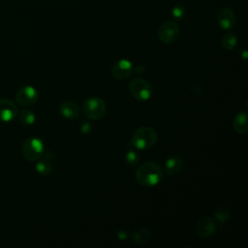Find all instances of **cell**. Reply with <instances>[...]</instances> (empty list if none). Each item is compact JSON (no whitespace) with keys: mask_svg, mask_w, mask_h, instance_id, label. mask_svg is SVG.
Wrapping results in <instances>:
<instances>
[{"mask_svg":"<svg viewBox=\"0 0 248 248\" xmlns=\"http://www.w3.org/2000/svg\"><path fill=\"white\" fill-rule=\"evenodd\" d=\"M158 140V135L156 131L151 127H140L135 131L132 136L131 143L134 147L144 150L151 148L156 144Z\"/></svg>","mask_w":248,"mask_h":248,"instance_id":"obj_2","label":"cell"},{"mask_svg":"<svg viewBox=\"0 0 248 248\" xmlns=\"http://www.w3.org/2000/svg\"><path fill=\"white\" fill-rule=\"evenodd\" d=\"M125 160H126V162H127V164H128L129 166L134 167V166H136V165L139 163V161H140V156H139V154H138L136 151H134V150H129V151L126 153Z\"/></svg>","mask_w":248,"mask_h":248,"instance_id":"obj_21","label":"cell"},{"mask_svg":"<svg viewBox=\"0 0 248 248\" xmlns=\"http://www.w3.org/2000/svg\"><path fill=\"white\" fill-rule=\"evenodd\" d=\"M217 229L216 220L209 216H204L199 219L196 224L195 230L197 234L202 238H207L213 235Z\"/></svg>","mask_w":248,"mask_h":248,"instance_id":"obj_8","label":"cell"},{"mask_svg":"<svg viewBox=\"0 0 248 248\" xmlns=\"http://www.w3.org/2000/svg\"><path fill=\"white\" fill-rule=\"evenodd\" d=\"M60 113L67 119H76L79 116V108L74 101H64L59 107Z\"/></svg>","mask_w":248,"mask_h":248,"instance_id":"obj_12","label":"cell"},{"mask_svg":"<svg viewBox=\"0 0 248 248\" xmlns=\"http://www.w3.org/2000/svg\"><path fill=\"white\" fill-rule=\"evenodd\" d=\"M242 57H243V58H246V57H247V51H246V50H243V51H242Z\"/></svg>","mask_w":248,"mask_h":248,"instance_id":"obj_26","label":"cell"},{"mask_svg":"<svg viewBox=\"0 0 248 248\" xmlns=\"http://www.w3.org/2000/svg\"><path fill=\"white\" fill-rule=\"evenodd\" d=\"M144 72H145V71H144V68L141 67V66H139V67L136 68V73H138V74H140V75L143 74Z\"/></svg>","mask_w":248,"mask_h":248,"instance_id":"obj_25","label":"cell"},{"mask_svg":"<svg viewBox=\"0 0 248 248\" xmlns=\"http://www.w3.org/2000/svg\"><path fill=\"white\" fill-rule=\"evenodd\" d=\"M129 91L137 101L140 102L149 100L152 95V87L150 83L141 78H135L131 80Z\"/></svg>","mask_w":248,"mask_h":248,"instance_id":"obj_4","label":"cell"},{"mask_svg":"<svg viewBox=\"0 0 248 248\" xmlns=\"http://www.w3.org/2000/svg\"><path fill=\"white\" fill-rule=\"evenodd\" d=\"M18 113L16 105L9 99H0V122L14 120Z\"/></svg>","mask_w":248,"mask_h":248,"instance_id":"obj_10","label":"cell"},{"mask_svg":"<svg viewBox=\"0 0 248 248\" xmlns=\"http://www.w3.org/2000/svg\"><path fill=\"white\" fill-rule=\"evenodd\" d=\"M164 176L163 169L156 162L148 161L142 163L137 170V181L144 187H153L159 184Z\"/></svg>","mask_w":248,"mask_h":248,"instance_id":"obj_1","label":"cell"},{"mask_svg":"<svg viewBox=\"0 0 248 248\" xmlns=\"http://www.w3.org/2000/svg\"><path fill=\"white\" fill-rule=\"evenodd\" d=\"M183 166H184V163L181 157L172 156L166 161L165 171L168 175H175L182 170Z\"/></svg>","mask_w":248,"mask_h":248,"instance_id":"obj_13","label":"cell"},{"mask_svg":"<svg viewBox=\"0 0 248 248\" xmlns=\"http://www.w3.org/2000/svg\"><path fill=\"white\" fill-rule=\"evenodd\" d=\"M82 108L87 118L92 120H98L105 115L107 111V105L103 99L98 97H92L84 102Z\"/></svg>","mask_w":248,"mask_h":248,"instance_id":"obj_5","label":"cell"},{"mask_svg":"<svg viewBox=\"0 0 248 248\" xmlns=\"http://www.w3.org/2000/svg\"><path fill=\"white\" fill-rule=\"evenodd\" d=\"M17 114H18L19 121L21 122V124H23L25 126H30V125L34 124V122L36 120L35 114L27 108L21 109Z\"/></svg>","mask_w":248,"mask_h":248,"instance_id":"obj_17","label":"cell"},{"mask_svg":"<svg viewBox=\"0 0 248 248\" xmlns=\"http://www.w3.org/2000/svg\"><path fill=\"white\" fill-rule=\"evenodd\" d=\"M92 129V126H91V123L89 121H83L81 122V125H80V132L82 134H88Z\"/></svg>","mask_w":248,"mask_h":248,"instance_id":"obj_22","label":"cell"},{"mask_svg":"<svg viewBox=\"0 0 248 248\" xmlns=\"http://www.w3.org/2000/svg\"><path fill=\"white\" fill-rule=\"evenodd\" d=\"M44 153L45 145L39 138H28L22 142L21 154L26 160L30 162L37 161L42 158Z\"/></svg>","mask_w":248,"mask_h":248,"instance_id":"obj_3","label":"cell"},{"mask_svg":"<svg viewBox=\"0 0 248 248\" xmlns=\"http://www.w3.org/2000/svg\"><path fill=\"white\" fill-rule=\"evenodd\" d=\"M247 113L245 111L238 112L233 119V129L238 134H246L248 132V123H247Z\"/></svg>","mask_w":248,"mask_h":248,"instance_id":"obj_14","label":"cell"},{"mask_svg":"<svg viewBox=\"0 0 248 248\" xmlns=\"http://www.w3.org/2000/svg\"><path fill=\"white\" fill-rule=\"evenodd\" d=\"M117 237L120 239V240H126L128 238V232H125V231H119L117 232Z\"/></svg>","mask_w":248,"mask_h":248,"instance_id":"obj_24","label":"cell"},{"mask_svg":"<svg viewBox=\"0 0 248 248\" xmlns=\"http://www.w3.org/2000/svg\"><path fill=\"white\" fill-rule=\"evenodd\" d=\"M39 94L36 88L30 85L23 86L16 93V101L22 107H31L38 101Z\"/></svg>","mask_w":248,"mask_h":248,"instance_id":"obj_7","label":"cell"},{"mask_svg":"<svg viewBox=\"0 0 248 248\" xmlns=\"http://www.w3.org/2000/svg\"><path fill=\"white\" fill-rule=\"evenodd\" d=\"M237 44V38L232 33L226 34L222 39V46L227 50H232Z\"/></svg>","mask_w":248,"mask_h":248,"instance_id":"obj_18","label":"cell"},{"mask_svg":"<svg viewBox=\"0 0 248 248\" xmlns=\"http://www.w3.org/2000/svg\"><path fill=\"white\" fill-rule=\"evenodd\" d=\"M214 217L220 223H224L230 218V210L225 206H218L214 211Z\"/></svg>","mask_w":248,"mask_h":248,"instance_id":"obj_19","label":"cell"},{"mask_svg":"<svg viewBox=\"0 0 248 248\" xmlns=\"http://www.w3.org/2000/svg\"><path fill=\"white\" fill-rule=\"evenodd\" d=\"M191 92L194 94V95H201L202 94V84H196V82L191 86Z\"/></svg>","mask_w":248,"mask_h":248,"instance_id":"obj_23","label":"cell"},{"mask_svg":"<svg viewBox=\"0 0 248 248\" xmlns=\"http://www.w3.org/2000/svg\"><path fill=\"white\" fill-rule=\"evenodd\" d=\"M217 23L223 30H230L233 28L236 23L234 12L228 7L220 9L217 14Z\"/></svg>","mask_w":248,"mask_h":248,"instance_id":"obj_9","label":"cell"},{"mask_svg":"<svg viewBox=\"0 0 248 248\" xmlns=\"http://www.w3.org/2000/svg\"><path fill=\"white\" fill-rule=\"evenodd\" d=\"M111 76L116 79H125L133 73V65L127 59H120L113 64L110 70Z\"/></svg>","mask_w":248,"mask_h":248,"instance_id":"obj_11","label":"cell"},{"mask_svg":"<svg viewBox=\"0 0 248 248\" xmlns=\"http://www.w3.org/2000/svg\"><path fill=\"white\" fill-rule=\"evenodd\" d=\"M170 14H171V16L177 20H180L182 19L184 16H185V14H186V11H185V8L180 5V4H176L174 5L172 8H171V11H170Z\"/></svg>","mask_w":248,"mask_h":248,"instance_id":"obj_20","label":"cell"},{"mask_svg":"<svg viewBox=\"0 0 248 248\" xmlns=\"http://www.w3.org/2000/svg\"><path fill=\"white\" fill-rule=\"evenodd\" d=\"M179 27L174 21H165L158 29V37L165 44H171L179 37Z\"/></svg>","mask_w":248,"mask_h":248,"instance_id":"obj_6","label":"cell"},{"mask_svg":"<svg viewBox=\"0 0 248 248\" xmlns=\"http://www.w3.org/2000/svg\"><path fill=\"white\" fill-rule=\"evenodd\" d=\"M52 169H53L52 163L48 158L41 159L36 164V170L42 175H47V174L51 173Z\"/></svg>","mask_w":248,"mask_h":248,"instance_id":"obj_16","label":"cell"},{"mask_svg":"<svg viewBox=\"0 0 248 248\" xmlns=\"http://www.w3.org/2000/svg\"><path fill=\"white\" fill-rule=\"evenodd\" d=\"M151 238V232L149 229L141 227L135 230L132 233V240L137 244H145Z\"/></svg>","mask_w":248,"mask_h":248,"instance_id":"obj_15","label":"cell"}]
</instances>
